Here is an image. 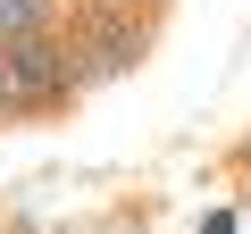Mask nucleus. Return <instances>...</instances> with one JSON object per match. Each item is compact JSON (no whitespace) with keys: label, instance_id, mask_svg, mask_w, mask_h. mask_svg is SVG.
Masks as SVG:
<instances>
[{"label":"nucleus","instance_id":"1","mask_svg":"<svg viewBox=\"0 0 251 234\" xmlns=\"http://www.w3.org/2000/svg\"><path fill=\"white\" fill-rule=\"evenodd\" d=\"M159 25H168V0H67V59L92 84H117V75H134L151 50H159Z\"/></svg>","mask_w":251,"mask_h":234},{"label":"nucleus","instance_id":"5","mask_svg":"<svg viewBox=\"0 0 251 234\" xmlns=\"http://www.w3.org/2000/svg\"><path fill=\"white\" fill-rule=\"evenodd\" d=\"M9 126H17V109H9V92H0V134H9Z\"/></svg>","mask_w":251,"mask_h":234},{"label":"nucleus","instance_id":"3","mask_svg":"<svg viewBox=\"0 0 251 234\" xmlns=\"http://www.w3.org/2000/svg\"><path fill=\"white\" fill-rule=\"evenodd\" d=\"M59 25H67V0H0V50L34 42V34H59Z\"/></svg>","mask_w":251,"mask_h":234},{"label":"nucleus","instance_id":"4","mask_svg":"<svg viewBox=\"0 0 251 234\" xmlns=\"http://www.w3.org/2000/svg\"><path fill=\"white\" fill-rule=\"evenodd\" d=\"M226 167H234V176H251V126H243V134L226 142Z\"/></svg>","mask_w":251,"mask_h":234},{"label":"nucleus","instance_id":"2","mask_svg":"<svg viewBox=\"0 0 251 234\" xmlns=\"http://www.w3.org/2000/svg\"><path fill=\"white\" fill-rule=\"evenodd\" d=\"M0 92H9L17 126H42V117H67L84 100V75L67 59V34H34V42H9L0 50Z\"/></svg>","mask_w":251,"mask_h":234}]
</instances>
